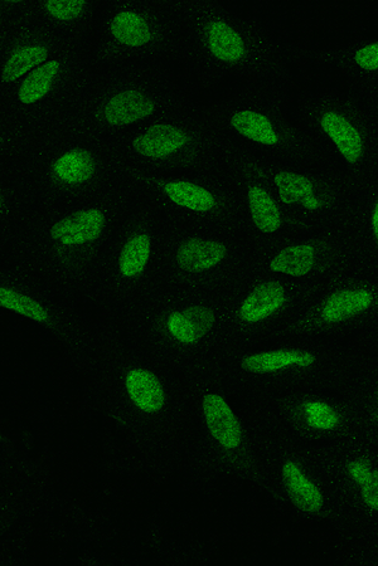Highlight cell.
Here are the masks:
<instances>
[{
  "instance_id": "cell-1",
  "label": "cell",
  "mask_w": 378,
  "mask_h": 566,
  "mask_svg": "<svg viewBox=\"0 0 378 566\" xmlns=\"http://www.w3.org/2000/svg\"><path fill=\"white\" fill-rule=\"evenodd\" d=\"M183 52L178 73L198 100L232 85L279 78L274 43L230 4L216 0H177Z\"/></svg>"
},
{
  "instance_id": "cell-2",
  "label": "cell",
  "mask_w": 378,
  "mask_h": 566,
  "mask_svg": "<svg viewBox=\"0 0 378 566\" xmlns=\"http://www.w3.org/2000/svg\"><path fill=\"white\" fill-rule=\"evenodd\" d=\"M195 99L177 68L98 66L58 126L113 140Z\"/></svg>"
},
{
  "instance_id": "cell-3",
  "label": "cell",
  "mask_w": 378,
  "mask_h": 566,
  "mask_svg": "<svg viewBox=\"0 0 378 566\" xmlns=\"http://www.w3.org/2000/svg\"><path fill=\"white\" fill-rule=\"evenodd\" d=\"M99 67H173L183 39L174 0L105 2L89 39Z\"/></svg>"
},
{
  "instance_id": "cell-4",
  "label": "cell",
  "mask_w": 378,
  "mask_h": 566,
  "mask_svg": "<svg viewBox=\"0 0 378 566\" xmlns=\"http://www.w3.org/2000/svg\"><path fill=\"white\" fill-rule=\"evenodd\" d=\"M89 39L72 43L0 92V123L6 141L35 140L65 121L98 67Z\"/></svg>"
},
{
  "instance_id": "cell-5",
  "label": "cell",
  "mask_w": 378,
  "mask_h": 566,
  "mask_svg": "<svg viewBox=\"0 0 378 566\" xmlns=\"http://www.w3.org/2000/svg\"><path fill=\"white\" fill-rule=\"evenodd\" d=\"M111 141L137 158L153 163L188 159L202 150L227 143L198 99Z\"/></svg>"
},
{
  "instance_id": "cell-6",
  "label": "cell",
  "mask_w": 378,
  "mask_h": 566,
  "mask_svg": "<svg viewBox=\"0 0 378 566\" xmlns=\"http://www.w3.org/2000/svg\"><path fill=\"white\" fill-rule=\"evenodd\" d=\"M90 38V37H89ZM80 37L57 31L28 12L26 2L0 4V92L11 89Z\"/></svg>"
},
{
  "instance_id": "cell-7",
  "label": "cell",
  "mask_w": 378,
  "mask_h": 566,
  "mask_svg": "<svg viewBox=\"0 0 378 566\" xmlns=\"http://www.w3.org/2000/svg\"><path fill=\"white\" fill-rule=\"evenodd\" d=\"M105 0H29L28 12L57 31L89 38Z\"/></svg>"
},
{
  "instance_id": "cell-8",
  "label": "cell",
  "mask_w": 378,
  "mask_h": 566,
  "mask_svg": "<svg viewBox=\"0 0 378 566\" xmlns=\"http://www.w3.org/2000/svg\"><path fill=\"white\" fill-rule=\"evenodd\" d=\"M69 134L70 146L56 156L51 165L52 177L65 187L75 188L89 184L99 172V160L96 151L89 148L95 135L84 131L57 126ZM50 131V130H48Z\"/></svg>"
},
{
  "instance_id": "cell-9",
  "label": "cell",
  "mask_w": 378,
  "mask_h": 566,
  "mask_svg": "<svg viewBox=\"0 0 378 566\" xmlns=\"http://www.w3.org/2000/svg\"><path fill=\"white\" fill-rule=\"evenodd\" d=\"M108 227V216L103 208L87 207L57 219L48 236L53 245L61 248L87 247L98 242Z\"/></svg>"
},
{
  "instance_id": "cell-10",
  "label": "cell",
  "mask_w": 378,
  "mask_h": 566,
  "mask_svg": "<svg viewBox=\"0 0 378 566\" xmlns=\"http://www.w3.org/2000/svg\"><path fill=\"white\" fill-rule=\"evenodd\" d=\"M229 248L215 238L189 237L179 243L174 252V263L179 270L196 275L213 270L226 261Z\"/></svg>"
},
{
  "instance_id": "cell-11",
  "label": "cell",
  "mask_w": 378,
  "mask_h": 566,
  "mask_svg": "<svg viewBox=\"0 0 378 566\" xmlns=\"http://www.w3.org/2000/svg\"><path fill=\"white\" fill-rule=\"evenodd\" d=\"M164 198L183 211L208 216L220 207L217 194L206 185L188 179H171L162 184Z\"/></svg>"
},
{
  "instance_id": "cell-12",
  "label": "cell",
  "mask_w": 378,
  "mask_h": 566,
  "mask_svg": "<svg viewBox=\"0 0 378 566\" xmlns=\"http://www.w3.org/2000/svg\"><path fill=\"white\" fill-rule=\"evenodd\" d=\"M203 414L208 431L220 446L226 450H236L240 447L242 429L239 419L221 395H206L203 399Z\"/></svg>"
},
{
  "instance_id": "cell-13",
  "label": "cell",
  "mask_w": 378,
  "mask_h": 566,
  "mask_svg": "<svg viewBox=\"0 0 378 566\" xmlns=\"http://www.w3.org/2000/svg\"><path fill=\"white\" fill-rule=\"evenodd\" d=\"M287 292L279 282H264L256 286L240 307L241 319L247 324H258L281 309Z\"/></svg>"
},
{
  "instance_id": "cell-14",
  "label": "cell",
  "mask_w": 378,
  "mask_h": 566,
  "mask_svg": "<svg viewBox=\"0 0 378 566\" xmlns=\"http://www.w3.org/2000/svg\"><path fill=\"white\" fill-rule=\"evenodd\" d=\"M215 317L205 307H191L169 316L167 328L182 344H196L211 330Z\"/></svg>"
},
{
  "instance_id": "cell-15",
  "label": "cell",
  "mask_w": 378,
  "mask_h": 566,
  "mask_svg": "<svg viewBox=\"0 0 378 566\" xmlns=\"http://www.w3.org/2000/svg\"><path fill=\"white\" fill-rule=\"evenodd\" d=\"M126 392L140 411L155 413L161 411L166 403L162 384L152 373L144 369H134L126 375Z\"/></svg>"
},
{
  "instance_id": "cell-16",
  "label": "cell",
  "mask_w": 378,
  "mask_h": 566,
  "mask_svg": "<svg viewBox=\"0 0 378 566\" xmlns=\"http://www.w3.org/2000/svg\"><path fill=\"white\" fill-rule=\"evenodd\" d=\"M314 363L315 356L308 351L275 350L246 356L241 365L247 372L265 374L290 367L308 368Z\"/></svg>"
},
{
  "instance_id": "cell-17",
  "label": "cell",
  "mask_w": 378,
  "mask_h": 566,
  "mask_svg": "<svg viewBox=\"0 0 378 566\" xmlns=\"http://www.w3.org/2000/svg\"><path fill=\"white\" fill-rule=\"evenodd\" d=\"M322 128L348 163L355 164L362 158L365 151L362 136L346 117L337 112H327L322 117Z\"/></svg>"
},
{
  "instance_id": "cell-18",
  "label": "cell",
  "mask_w": 378,
  "mask_h": 566,
  "mask_svg": "<svg viewBox=\"0 0 378 566\" xmlns=\"http://www.w3.org/2000/svg\"><path fill=\"white\" fill-rule=\"evenodd\" d=\"M153 252V238L148 231H137L124 242L119 253L118 268L124 278H137L147 270Z\"/></svg>"
},
{
  "instance_id": "cell-19",
  "label": "cell",
  "mask_w": 378,
  "mask_h": 566,
  "mask_svg": "<svg viewBox=\"0 0 378 566\" xmlns=\"http://www.w3.org/2000/svg\"><path fill=\"white\" fill-rule=\"evenodd\" d=\"M283 480L290 499L298 509L309 512V514L322 509L323 496L321 491L294 462L285 463Z\"/></svg>"
},
{
  "instance_id": "cell-20",
  "label": "cell",
  "mask_w": 378,
  "mask_h": 566,
  "mask_svg": "<svg viewBox=\"0 0 378 566\" xmlns=\"http://www.w3.org/2000/svg\"><path fill=\"white\" fill-rule=\"evenodd\" d=\"M373 296L367 290H343L328 297L322 309L323 320L329 324L346 321L370 309Z\"/></svg>"
},
{
  "instance_id": "cell-21",
  "label": "cell",
  "mask_w": 378,
  "mask_h": 566,
  "mask_svg": "<svg viewBox=\"0 0 378 566\" xmlns=\"http://www.w3.org/2000/svg\"><path fill=\"white\" fill-rule=\"evenodd\" d=\"M252 223L264 234H274L281 227V213L275 199L260 185H251L246 193Z\"/></svg>"
},
{
  "instance_id": "cell-22",
  "label": "cell",
  "mask_w": 378,
  "mask_h": 566,
  "mask_svg": "<svg viewBox=\"0 0 378 566\" xmlns=\"http://www.w3.org/2000/svg\"><path fill=\"white\" fill-rule=\"evenodd\" d=\"M315 250L310 245H295L276 253L270 261L271 271L293 277H303L313 270Z\"/></svg>"
},
{
  "instance_id": "cell-23",
  "label": "cell",
  "mask_w": 378,
  "mask_h": 566,
  "mask_svg": "<svg viewBox=\"0 0 378 566\" xmlns=\"http://www.w3.org/2000/svg\"><path fill=\"white\" fill-rule=\"evenodd\" d=\"M274 183L278 188L281 202L285 204L302 203L305 208L319 207L318 200L313 197V184L303 175L281 172L275 175Z\"/></svg>"
},
{
  "instance_id": "cell-24",
  "label": "cell",
  "mask_w": 378,
  "mask_h": 566,
  "mask_svg": "<svg viewBox=\"0 0 378 566\" xmlns=\"http://www.w3.org/2000/svg\"><path fill=\"white\" fill-rule=\"evenodd\" d=\"M0 304L8 310L17 312V314L26 316L28 319L37 322H47L48 312L36 300L31 299L26 295L21 294L16 290L3 287L0 290Z\"/></svg>"
},
{
  "instance_id": "cell-25",
  "label": "cell",
  "mask_w": 378,
  "mask_h": 566,
  "mask_svg": "<svg viewBox=\"0 0 378 566\" xmlns=\"http://www.w3.org/2000/svg\"><path fill=\"white\" fill-rule=\"evenodd\" d=\"M307 421L310 427L317 429H333L339 422L336 411L328 404L322 402H310L305 406Z\"/></svg>"
},
{
  "instance_id": "cell-26",
  "label": "cell",
  "mask_w": 378,
  "mask_h": 566,
  "mask_svg": "<svg viewBox=\"0 0 378 566\" xmlns=\"http://www.w3.org/2000/svg\"><path fill=\"white\" fill-rule=\"evenodd\" d=\"M362 497L368 509L378 511V471L372 470L361 483Z\"/></svg>"
},
{
  "instance_id": "cell-27",
  "label": "cell",
  "mask_w": 378,
  "mask_h": 566,
  "mask_svg": "<svg viewBox=\"0 0 378 566\" xmlns=\"http://www.w3.org/2000/svg\"><path fill=\"white\" fill-rule=\"evenodd\" d=\"M355 62L362 70L378 71V42L356 52Z\"/></svg>"
},
{
  "instance_id": "cell-28",
  "label": "cell",
  "mask_w": 378,
  "mask_h": 566,
  "mask_svg": "<svg viewBox=\"0 0 378 566\" xmlns=\"http://www.w3.org/2000/svg\"><path fill=\"white\" fill-rule=\"evenodd\" d=\"M371 470L372 468L363 461H355L352 462L350 466H348V473H350V476L353 478V480H355L357 483H360V485Z\"/></svg>"
},
{
  "instance_id": "cell-29",
  "label": "cell",
  "mask_w": 378,
  "mask_h": 566,
  "mask_svg": "<svg viewBox=\"0 0 378 566\" xmlns=\"http://www.w3.org/2000/svg\"><path fill=\"white\" fill-rule=\"evenodd\" d=\"M373 232H375V236L378 239V202L376 204L375 212H373Z\"/></svg>"
}]
</instances>
